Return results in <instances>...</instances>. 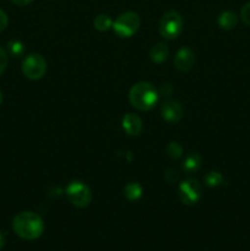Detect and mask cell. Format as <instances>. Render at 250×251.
Returning a JSON list of instances; mask_svg holds the SVG:
<instances>
[{
    "mask_svg": "<svg viewBox=\"0 0 250 251\" xmlns=\"http://www.w3.org/2000/svg\"><path fill=\"white\" fill-rule=\"evenodd\" d=\"M12 229L25 240L38 239L44 232V222L42 217L31 211L20 212L12 221Z\"/></svg>",
    "mask_w": 250,
    "mask_h": 251,
    "instance_id": "cell-1",
    "label": "cell"
},
{
    "mask_svg": "<svg viewBox=\"0 0 250 251\" xmlns=\"http://www.w3.org/2000/svg\"><path fill=\"white\" fill-rule=\"evenodd\" d=\"M158 90L152 83L146 81L135 83L129 91L130 104L140 112H147L154 108L158 102Z\"/></svg>",
    "mask_w": 250,
    "mask_h": 251,
    "instance_id": "cell-2",
    "label": "cell"
},
{
    "mask_svg": "<svg viewBox=\"0 0 250 251\" xmlns=\"http://www.w3.org/2000/svg\"><path fill=\"white\" fill-rule=\"evenodd\" d=\"M141 20L140 16L134 11H126L119 15L114 22H113V31L120 38H130L134 36L140 28Z\"/></svg>",
    "mask_w": 250,
    "mask_h": 251,
    "instance_id": "cell-3",
    "label": "cell"
},
{
    "mask_svg": "<svg viewBox=\"0 0 250 251\" xmlns=\"http://www.w3.org/2000/svg\"><path fill=\"white\" fill-rule=\"evenodd\" d=\"M184 20L178 11H167L159 20V33L166 39H175L181 33Z\"/></svg>",
    "mask_w": 250,
    "mask_h": 251,
    "instance_id": "cell-4",
    "label": "cell"
},
{
    "mask_svg": "<svg viewBox=\"0 0 250 251\" xmlns=\"http://www.w3.org/2000/svg\"><path fill=\"white\" fill-rule=\"evenodd\" d=\"M65 194L68 200L75 207L85 208L92 201V193L90 188L81 180H74L66 186Z\"/></svg>",
    "mask_w": 250,
    "mask_h": 251,
    "instance_id": "cell-5",
    "label": "cell"
},
{
    "mask_svg": "<svg viewBox=\"0 0 250 251\" xmlns=\"http://www.w3.org/2000/svg\"><path fill=\"white\" fill-rule=\"evenodd\" d=\"M22 73L29 80H39L47 73V60L41 54L32 53L28 54L22 61Z\"/></svg>",
    "mask_w": 250,
    "mask_h": 251,
    "instance_id": "cell-6",
    "label": "cell"
},
{
    "mask_svg": "<svg viewBox=\"0 0 250 251\" xmlns=\"http://www.w3.org/2000/svg\"><path fill=\"white\" fill-rule=\"evenodd\" d=\"M178 194L181 203L186 206L196 205L201 199L200 183L194 178L185 179V180H183L179 184Z\"/></svg>",
    "mask_w": 250,
    "mask_h": 251,
    "instance_id": "cell-7",
    "label": "cell"
},
{
    "mask_svg": "<svg viewBox=\"0 0 250 251\" xmlns=\"http://www.w3.org/2000/svg\"><path fill=\"white\" fill-rule=\"evenodd\" d=\"M161 115L169 124H176L184 115V109L175 100H167L161 105Z\"/></svg>",
    "mask_w": 250,
    "mask_h": 251,
    "instance_id": "cell-8",
    "label": "cell"
},
{
    "mask_svg": "<svg viewBox=\"0 0 250 251\" xmlns=\"http://www.w3.org/2000/svg\"><path fill=\"white\" fill-rule=\"evenodd\" d=\"M195 64V53L193 49L188 48V47H183L179 49L174 58V65L181 73H186V71L191 70Z\"/></svg>",
    "mask_w": 250,
    "mask_h": 251,
    "instance_id": "cell-9",
    "label": "cell"
},
{
    "mask_svg": "<svg viewBox=\"0 0 250 251\" xmlns=\"http://www.w3.org/2000/svg\"><path fill=\"white\" fill-rule=\"evenodd\" d=\"M122 125L124 131L129 136H137L142 130V120L140 119V117H137L136 114H132V113H127L124 115Z\"/></svg>",
    "mask_w": 250,
    "mask_h": 251,
    "instance_id": "cell-10",
    "label": "cell"
},
{
    "mask_svg": "<svg viewBox=\"0 0 250 251\" xmlns=\"http://www.w3.org/2000/svg\"><path fill=\"white\" fill-rule=\"evenodd\" d=\"M218 26L222 29H225V31H229V29H233L238 25V16L235 12L229 11H223L221 12L220 16L217 19Z\"/></svg>",
    "mask_w": 250,
    "mask_h": 251,
    "instance_id": "cell-11",
    "label": "cell"
},
{
    "mask_svg": "<svg viewBox=\"0 0 250 251\" xmlns=\"http://www.w3.org/2000/svg\"><path fill=\"white\" fill-rule=\"evenodd\" d=\"M168 55L169 49L164 43H156L150 49V59L156 64L163 63L164 60H167Z\"/></svg>",
    "mask_w": 250,
    "mask_h": 251,
    "instance_id": "cell-12",
    "label": "cell"
},
{
    "mask_svg": "<svg viewBox=\"0 0 250 251\" xmlns=\"http://www.w3.org/2000/svg\"><path fill=\"white\" fill-rule=\"evenodd\" d=\"M201 163H202V158L199 153H190L184 158L183 162V169L188 174L195 173L200 169Z\"/></svg>",
    "mask_w": 250,
    "mask_h": 251,
    "instance_id": "cell-13",
    "label": "cell"
},
{
    "mask_svg": "<svg viewBox=\"0 0 250 251\" xmlns=\"http://www.w3.org/2000/svg\"><path fill=\"white\" fill-rule=\"evenodd\" d=\"M113 20L109 15H105V14H100L95 17L93 20V26L97 31L100 32H107L109 31L110 28L113 27Z\"/></svg>",
    "mask_w": 250,
    "mask_h": 251,
    "instance_id": "cell-14",
    "label": "cell"
},
{
    "mask_svg": "<svg viewBox=\"0 0 250 251\" xmlns=\"http://www.w3.org/2000/svg\"><path fill=\"white\" fill-rule=\"evenodd\" d=\"M144 189L139 183H129L124 188V195L129 201H137L142 196Z\"/></svg>",
    "mask_w": 250,
    "mask_h": 251,
    "instance_id": "cell-15",
    "label": "cell"
},
{
    "mask_svg": "<svg viewBox=\"0 0 250 251\" xmlns=\"http://www.w3.org/2000/svg\"><path fill=\"white\" fill-rule=\"evenodd\" d=\"M205 184L208 188H217L221 184L223 183V176L220 173V172H210L205 176Z\"/></svg>",
    "mask_w": 250,
    "mask_h": 251,
    "instance_id": "cell-16",
    "label": "cell"
},
{
    "mask_svg": "<svg viewBox=\"0 0 250 251\" xmlns=\"http://www.w3.org/2000/svg\"><path fill=\"white\" fill-rule=\"evenodd\" d=\"M7 50L11 55L14 56H20L24 54L25 51V46L21 41H17V39H12L7 43Z\"/></svg>",
    "mask_w": 250,
    "mask_h": 251,
    "instance_id": "cell-17",
    "label": "cell"
},
{
    "mask_svg": "<svg viewBox=\"0 0 250 251\" xmlns=\"http://www.w3.org/2000/svg\"><path fill=\"white\" fill-rule=\"evenodd\" d=\"M167 153H168V156L171 158L178 159L183 156V147L178 142L173 141L171 144H168V146H167Z\"/></svg>",
    "mask_w": 250,
    "mask_h": 251,
    "instance_id": "cell-18",
    "label": "cell"
},
{
    "mask_svg": "<svg viewBox=\"0 0 250 251\" xmlns=\"http://www.w3.org/2000/svg\"><path fill=\"white\" fill-rule=\"evenodd\" d=\"M164 178L168 183H175L179 179V172L174 168H169L166 171V174H164Z\"/></svg>",
    "mask_w": 250,
    "mask_h": 251,
    "instance_id": "cell-19",
    "label": "cell"
},
{
    "mask_svg": "<svg viewBox=\"0 0 250 251\" xmlns=\"http://www.w3.org/2000/svg\"><path fill=\"white\" fill-rule=\"evenodd\" d=\"M240 17H242L243 22L248 26H250V2L245 4L240 10Z\"/></svg>",
    "mask_w": 250,
    "mask_h": 251,
    "instance_id": "cell-20",
    "label": "cell"
},
{
    "mask_svg": "<svg viewBox=\"0 0 250 251\" xmlns=\"http://www.w3.org/2000/svg\"><path fill=\"white\" fill-rule=\"evenodd\" d=\"M7 61H9V59H7V53L5 51V49L2 48V47H0V75H1L5 71V69H6Z\"/></svg>",
    "mask_w": 250,
    "mask_h": 251,
    "instance_id": "cell-21",
    "label": "cell"
},
{
    "mask_svg": "<svg viewBox=\"0 0 250 251\" xmlns=\"http://www.w3.org/2000/svg\"><path fill=\"white\" fill-rule=\"evenodd\" d=\"M9 25V17L2 10H0V32L4 31Z\"/></svg>",
    "mask_w": 250,
    "mask_h": 251,
    "instance_id": "cell-22",
    "label": "cell"
},
{
    "mask_svg": "<svg viewBox=\"0 0 250 251\" xmlns=\"http://www.w3.org/2000/svg\"><path fill=\"white\" fill-rule=\"evenodd\" d=\"M172 92H173V87H172L171 83H162L161 90L158 91V93L164 96H171Z\"/></svg>",
    "mask_w": 250,
    "mask_h": 251,
    "instance_id": "cell-23",
    "label": "cell"
},
{
    "mask_svg": "<svg viewBox=\"0 0 250 251\" xmlns=\"http://www.w3.org/2000/svg\"><path fill=\"white\" fill-rule=\"evenodd\" d=\"M11 1L14 2V4L19 5V6H26V5L31 4L33 0H11Z\"/></svg>",
    "mask_w": 250,
    "mask_h": 251,
    "instance_id": "cell-24",
    "label": "cell"
},
{
    "mask_svg": "<svg viewBox=\"0 0 250 251\" xmlns=\"http://www.w3.org/2000/svg\"><path fill=\"white\" fill-rule=\"evenodd\" d=\"M4 244H5V239H4V235L1 234V233H0V250L2 249V247H4Z\"/></svg>",
    "mask_w": 250,
    "mask_h": 251,
    "instance_id": "cell-25",
    "label": "cell"
},
{
    "mask_svg": "<svg viewBox=\"0 0 250 251\" xmlns=\"http://www.w3.org/2000/svg\"><path fill=\"white\" fill-rule=\"evenodd\" d=\"M1 103H2V93L1 91H0V105H1Z\"/></svg>",
    "mask_w": 250,
    "mask_h": 251,
    "instance_id": "cell-26",
    "label": "cell"
}]
</instances>
